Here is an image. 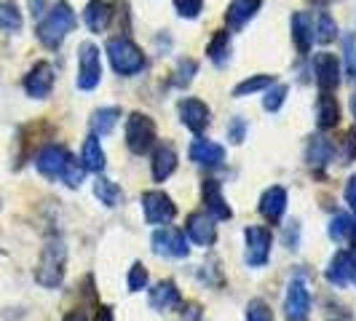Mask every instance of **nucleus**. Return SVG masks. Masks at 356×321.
Returning <instances> with one entry per match:
<instances>
[{"label":"nucleus","instance_id":"nucleus-1","mask_svg":"<svg viewBox=\"0 0 356 321\" xmlns=\"http://www.w3.org/2000/svg\"><path fill=\"white\" fill-rule=\"evenodd\" d=\"M35 166L43 177L62 179V182L70 185V188H81L83 174H86L83 163H78L62 145H46L35 156Z\"/></svg>","mask_w":356,"mask_h":321},{"label":"nucleus","instance_id":"nucleus-2","mask_svg":"<svg viewBox=\"0 0 356 321\" xmlns=\"http://www.w3.org/2000/svg\"><path fill=\"white\" fill-rule=\"evenodd\" d=\"M75 24H78V19L72 14V8L65 0H59L51 11L43 17V22L38 24V40L46 49H59L62 40L75 30Z\"/></svg>","mask_w":356,"mask_h":321},{"label":"nucleus","instance_id":"nucleus-3","mask_svg":"<svg viewBox=\"0 0 356 321\" xmlns=\"http://www.w3.org/2000/svg\"><path fill=\"white\" fill-rule=\"evenodd\" d=\"M107 59L113 65V70L118 75H137V72L145 67V54L143 49L126 35L110 38L105 46Z\"/></svg>","mask_w":356,"mask_h":321},{"label":"nucleus","instance_id":"nucleus-4","mask_svg":"<svg viewBox=\"0 0 356 321\" xmlns=\"http://www.w3.org/2000/svg\"><path fill=\"white\" fill-rule=\"evenodd\" d=\"M65 260H67L65 244H62V241H49V244L43 247L40 263H38V268H35L38 284L49 286V289L62 284V276H65Z\"/></svg>","mask_w":356,"mask_h":321},{"label":"nucleus","instance_id":"nucleus-5","mask_svg":"<svg viewBox=\"0 0 356 321\" xmlns=\"http://www.w3.org/2000/svg\"><path fill=\"white\" fill-rule=\"evenodd\" d=\"M156 142V124L145 113H131L126 118V147L134 156H145Z\"/></svg>","mask_w":356,"mask_h":321},{"label":"nucleus","instance_id":"nucleus-6","mask_svg":"<svg viewBox=\"0 0 356 321\" xmlns=\"http://www.w3.org/2000/svg\"><path fill=\"white\" fill-rule=\"evenodd\" d=\"M102 81V56H99V49L94 43H81L78 46V89L81 91H91L99 86Z\"/></svg>","mask_w":356,"mask_h":321},{"label":"nucleus","instance_id":"nucleus-7","mask_svg":"<svg viewBox=\"0 0 356 321\" xmlns=\"http://www.w3.org/2000/svg\"><path fill=\"white\" fill-rule=\"evenodd\" d=\"M143 212L147 225H169L177 217V206L166 193L147 190V193H143Z\"/></svg>","mask_w":356,"mask_h":321},{"label":"nucleus","instance_id":"nucleus-8","mask_svg":"<svg viewBox=\"0 0 356 321\" xmlns=\"http://www.w3.org/2000/svg\"><path fill=\"white\" fill-rule=\"evenodd\" d=\"M244 238H247V263L252 268H263L270 257V247H273L270 231L263 225H250L244 231Z\"/></svg>","mask_w":356,"mask_h":321},{"label":"nucleus","instance_id":"nucleus-9","mask_svg":"<svg viewBox=\"0 0 356 321\" xmlns=\"http://www.w3.org/2000/svg\"><path fill=\"white\" fill-rule=\"evenodd\" d=\"M314 78L319 94H332L340 86V62L335 59V54L319 51L314 56Z\"/></svg>","mask_w":356,"mask_h":321},{"label":"nucleus","instance_id":"nucleus-10","mask_svg":"<svg viewBox=\"0 0 356 321\" xmlns=\"http://www.w3.org/2000/svg\"><path fill=\"white\" fill-rule=\"evenodd\" d=\"M284 311L289 321H305L308 313H311V292H308V286H305V281L300 276L292 279L289 286H286Z\"/></svg>","mask_w":356,"mask_h":321},{"label":"nucleus","instance_id":"nucleus-11","mask_svg":"<svg viewBox=\"0 0 356 321\" xmlns=\"http://www.w3.org/2000/svg\"><path fill=\"white\" fill-rule=\"evenodd\" d=\"M185 233L188 238L198 244V247H212L217 241V225H214V217L209 212H193L188 214L185 220Z\"/></svg>","mask_w":356,"mask_h":321},{"label":"nucleus","instance_id":"nucleus-12","mask_svg":"<svg viewBox=\"0 0 356 321\" xmlns=\"http://www.w3.org/2000/svg\"><path fill=\"white\" fill-rule=\"evenodd\" d=\"M153 252L163 254V257H188V238L185 233L177 228H163V231L153 233Z\"/></svg>","mask_w":356,"mask_h":321},{"label":"nucleus","instance_id":"nucleus-13","mask_svg":"<svg viewBox=\"0 0 356 321\" xmlns=\"http://www.w3.org/2000/svg\"><path fill=\"white\" fill-rule=\"evenodd\" d=\"M54 89V67L49 62H35V67L24 75V91L33 99H46Z\"/></svg>","mask_w":356,"mask_h":321},{"label":"nucleus","instance_id":"nucleus-14","mask_svg":"<svg viewBox=\"0 0 356 321\" xmlns=\"http://www.w3.org/2000/svg\"><path fill=\"white\" fill-rule=\"evenodd\" d=\"M179 121H182V126L185 129H191L193 134H201L207 126H209V107L204 105L201 99H196V97H188V99H182L179 102Z\"/></svg>","mask_w":356,"mask_h":321},{"label":"nucleus","instance_id":"nucleus-15","mask_svg":"<svg viewBox=\"0 0 356 321\" xmlns=\"http://www.w3.org/2000/svg\"><path fill=\"white\" fill-rule=\"evenodd\" d=\"M191 160L198 163V166L214 169V166H220V163L225 160V147L212 142V140L198 137V140H193V145H191Z\"/></svg>","mask_w":356,"mask_h":321},{"label":"nucleus","instance_id":"nucleus-16","mask_svg":"<svg viewBox=\"0 0 356 321\" xmlns=\"http://www.w3.org/2000/svg\"><path fill=\"white\" fill-rule=\"evenodd\" d=\"M201 196H204V204H207V212L212 214L214 220H231L233 217L231 206L222 198V188H220L217 179H207L201 185Z\"/></svg>","mask_w":356,"mask_h":321},{"label":"nucleus","instance_id":"nucleus-17","mask_svg":"<svg viewBox=\"0 0 356 321\" xmlns=\"http://www.w3.org/2000/svg\"><path fill=\"white\" fill-rule=\"evenodd\" d=\"M175 169H177V150L169 142L159 145L156 153H153V160H150L153 179H156V182H163V179H169L175 174Z\"/></svg>","mask_w":356,"mask_h":321},{"label":"nucleus","instance_id":"nucleus-18","mask_svg":"<svg viewBox=\"0 0 356 321\" xmlns=\"http://www.w3.org/2000/svg\"><path fill=\"white\" fill-rule=\"evenodd\" d=\"M286 212V190L284 188H279V185H273V188H268L263 198H260V214L266 217L270 225H276Z\"/></svg>","mask_w":356,"mask_h":321},{"label":"nucleus","instance_id":"nucleus-19","mask_svg":"<svg viewBox=\"0 0 356 321\" xmlns=\"http://www.w3.org/2000/svg\"><path fill=\"white\" fill-rule=\"evenodd\" d=\"M260 6H263V0H231L225 8V24L231 30H241L250 19H254Z\"/></svg>","mask_w":356,"mask_h":321},{"label":"nucleus","instance_id":"nucleus-20","mask_svg":"<svg viewBox=\"0 0 356 321\" xmlns=\"http://www.w3.org/2000/svg\"><path fill=\"white\" fill-rule=\"evenodd\" d=\"M351 270H354V252H338L330 268H327V281L335 286H346L351 281Z\"/></svg>","mask_w":356,"mask_h":321},{"label":"nucleus","instance_id":"nucleus-21","mask_svg":"<svg viewBox=\"0 0 356 321\" xmlns=\"http://www.w3.org/2000/svg\"><path fill=\"white\" fill-rule=\"evenodd\" d=\"M177 305H182V297H179V289L175 281H159L150 289V308L169 311V308H177Z\"/></svg>","mask_w":356,"mask_h":321},{"label":"nucleus","instance_id":"nucleus-22","mask_svg":"<svg viewBox=\"0 0 356 321\" xmlns=\"http://www.w3.org/2000/svg\"><path fill=\"white\" fill-rule=\"evenodd\" d=\"M340 124V105L332 94H319L316 102V126L321 131H330Z\"/></svg>","mask_w":356,"mask_h":321},{"label":"nucleus","instance_id":"nucleus-23","mask_svg":"<svg viewBox=\"0 0 356 321\" xmlns=\"http://www.w3.org/2000/svg\"><path fill=\"white\" fill-rule=\"evenodd\" d=\"M83 19H86V27L91 33H105L110 19H113V8L105 0H91L86 11H83Z\"/></svg>","mask_w":356,"mask_h":321},{"label":"nucleus","instance_id":"nucleus-24","mask_svg":"<svg viewBox=\"0 0 356 321\" xmlns=\"http://www.w3.org/2000/svg\"><path fill=\"white\" fill-rule=\"evenodd\" d=\"M292 40H295V46H298L300 54L311 51V43H314V19L308 17V14H303V11L292 17Z\"/></svg>","mask_w":356,"mask_h":321},{"label":"nucleus","instance_id":"nucleus-25","mask_svg":"<svg viewBox=\"0 0 356 321\" xmlns=\"http://www.w3.org/2000/svg\"><path fill=\"white\" fill-rule=\"evenodd\" d=\"M81 163H83V169H86V172H97V174L105 169V150H102V145H99V140H97L94 134L83 142V150H81Z\"/></svg>","mask_w":356,"mask_h":321},{"label":"nucleus","instance_id":"nucleus-26","mask_svg":"<svg viewBox=\"0 0 356 321\" xmlns=\"http://www.w3.org/2000/svg\"><path fill=\"white\" fill-rule=\"evenodd\" d=\"M118 118H121V110H118V107H99V110L94 113V118H91V131H94V137H107V134L115 129Z\"/></svg>","mask_w":356,"mask_h":321},{"label":"nucleus","instance_id":"nucleus-27","mask_svg":"<svg viewBox=\"0 0 356 321\" xmlns=\"http://www.w3.org/2000/svg\"><path fill=\"white\" fill-rule=\"evenodd\" d=\"M335 156V147L332 142H327L324 137H314L311 142H308V153H305V158L308 163L314 166V169H321V166H327L330 160Z\"/></svg>","mask_w":356,"mask_h":321},{"label":"nucleus","instance_id":"nucleus-28","mask_svg":"<svg viewBox=\"0 0 356 321\" xmlns=\"http://www.w3.org/2000/svg\"><path fill=\"white\" fill-rule=\"evenodd\" d=\"M207 56L212 59L214 65H220V67L231 59V35H228V30H217L214 33V38L207 46Z\"/></svg>","mask_w":356,"mask_h":321},{"label":"nucleus","instance_id":"nucleus-29","mask_svg":"<svg viewBox=\"0 0 356 321\" xmlns=\"http://www.w3.org/2000/svg\"><path fill=\"white\" fill-rule=\"evenodd\" d=\"M94 196L99 198L105 206H118L124 201V190L115 182H110V179L97 177V182H94Z\"/></svg>","mask_w":356,"mask_h":321},{"label":"nucleus","instance_id":"nucleus-30","mask_svg":"<svg viewBox=\"0 0 356 321\" xmlns=\"http://www.w3.org/2000/svg\"><path fill=\"white\" fill-rule=\"evenodd\" d=\"M335 35H338L335 19L330 17L327 11H319V14H316V22H314V40H316V43H330V40H335Z\"/></svg>","mask_w":356,"mask_h":321},{"label":"nucleus","instance_id":"nucleus-31","mask_svg":"<svg viewBox=\"0 0 356 321\" xmlns=\"http://www.w3.org/2000/svg\"><path fill=\"white\" fill-rule=\"evenodd\" d=\"M0 30H6V33L22 30V11L17 8V3H11V0L0 3Z\"/></svg>","mask_w":356,"mask_h":321},{"label":"nucleus","instance_id":"nucleus-32","mask_svg":"<svg viewBox=\"0 0 356 321\" xmlns=\"http://www.w3.org/2000/svg\"><path fill=\"white\" fill-rule=\"evenodd\" d=\"M270 86H273V75H252L233 89V97H250V94H257L263 89H270Z\"/></svg>","mask_w":356,"mask_h":321},{"label":"nucleus","instance_id":"nucleus-33","mask_svg":"<svg viewBox=\"0 0 356 321\" xmlns=\"http://www.w3.org/2000/svg\"><path fill=\"white\" fill-rule=\"evenodd\" d=\"M286 94H289V89H286L284 83H273V86L268 89L266 99H263V107H266L268 113H276L279 107L284 105Z\"/></svg>","mask_w":356,"mask_h":321},{"label":"nucleus","instance_id":"nucleus-34","mask_svg":"<svg viewBox=\"0 0 356 321\" xmlns=\"http://www.w3.org/2000/svg\"><path fill=\"white\" fill-rule=\"evenodd\" d=\"M247 321H273V311L266 300H250L247 305Z\"/></svg>","mask_w":356,"mask_h":321},{"label":"nucleus","instance_id":"nucleus-35","mask_svg":"<svg viewBox=\"0 0 356 321\" xmlns=\"http://www.w3.org/2000/svg\"><path fill=\"white\" fill-rule=\"evenodd\" d=\"M348 231H351V217L348 214H335L332 222H330V238L343 241L348 236Z\"/></svg>","mask_w":356,"mask_h":321},{"label":"nucleus","instance_id":"nucleus-36","mask_svg":"<svg viewBox=\"0 0 356 321\" xmlns=\"http://www.w3.org/2000/svg\"><path fill=\"white\" fill-rule=\"evenodd\" d=\"M147 286V268L143 263H134L131 270H129V289L131 292H143Z\"/></svg>","mask_w":356,"mask_h":321},{"label":"nucleus","instance_id":"nucleus-37","mask_svg":"<svg viewBox=\"0 0 356 321\" xmlns=\"http://www.w3.org/2000/svg\"><path fill=\"white\" fill-rule=\"evenodd\" d=\"M175 8L182 19H196L204 8V0H175Z\"/></svg>","mask_w":356,"mask_h":321},{"label":"nucleus","instance_id":"nucleus-38","mask_svg":"<svg viewBox=\"0 0 356 321\" xmlns=\"http://www.w3.org/2000/svg\"><path fill=\"white\" fill-rule=\"evenodd\" d=\"M196 70H198V65L193 59H182L177 65V78H175V83H177V86H188V83L193 81Z\"/></svg>","mask_w":356,"mask_h":321},{"label":"nucleus","instance_id":"nucleus-39","mask_svg":"<svg viewBox=\"0 0 356 321\" xmlns=\"http://www.w3.org/2000/svg\"><path fill=\"white\" fill-rule=\"evenodd\" d=\"M244 134H247V124H244V118H233L231 126H228V140L231 142H244Z\"/></svg>","mask_w":356,"mask_h":321},{"label":"nucleus","instance_id":"nucleus-40","mask_svg":"<svg viewBox=\"0 0 356 321\" xmlns=\"http://www.w3.org/2000/svg\"><path fill=\"white\" fill-rule=\"evenodd\" d=\"M343 145H346V150H343V163H351V160L356 158V131H348Z\"/></svg>","mask_w":356,"mask_h":321},{"label":"nucleus","instance_id":"nucleus-41","mask_svg":"<svg viewBox=\"0 0 356 321\" xmlns=\"http://www.w3.org/2000/svg\"><path fill=\"white\" fill-rule=\"evenodd\" d=\"M346 59H348V72H351V78L356 81V46H354V38H346Z\"/></svg>","mask_w":356,"mask_h":321},{"label":"nucleus","instance_id":"nucleus-42","mask_svg":"<svg viewBox=\"0 0 356 321\" xmlns=\"http://www.w3.org/2000/svg\"><path fill=\"white\" fill-rule=\"evenodd\" d=\"M198 319H201V305L198 303L182 305V321H198Z\"/></svg>","mask_w":356,"mask_h":321},{"label":"nucleus","instance_id":"nucleus-43","mask_svg":"<svg viewBox=\"0 0 356 321\" xmlns=\"http://www.w3.org/2000/svg\"><path fill=\"white\" fill-rule=\"evenodd\" d=\"M343 196H346V201H348V206L356 212V174L348 182H346V190H343Z\"/></svg>","mask_w":356,"mask_h":321},{"label":"nucleus","instance_id":"nucleus-44","mask_svg":"<svg viewBox=\"0 0 356 321\" xmlns=\"http://www.w3.org/2000/svg\"><path fill=\"white\" fill-rule=\"evenodd\" d=\"M94 321H113V311H110L107 305H99V308H97V319Z\"/></svg>","mask_w":356,"mask_h":321},{"label":"nucleus","instance_id":"nucleus-45","mask_svg":"<svg viewBox=\"0 0 356 321\" xmlns=\"http://www.w3.org/2000/svg\"><path fill=\"white\" fill-rule=\"evenodd\" d=\"M43 8H46V0H30V14L33 17H40Z\"/></svg>","mask_w":356,"mask_h":321},{"label":"nucleus","instance_id":"nucleus-46","mask_svg":"<svg viewBox=\"0 0 356 321\" xmlns=\"http://www.w3.org/2000/svg\"><path fill=\"white\" fill-rule=\"evenodd\" d=\"M62 321H86V316H83L81 311H72V313H67V316H65Z\"/></svg>","mask_w":356,"mask_h":321},{"label":"nucleus","instance_id":"nucleus-47","mask_svg":"<svg viewBox=\"0 0 356 321\" xmlns=\"http://www.w3.org/2000/svg\"><path fill=\"white\" fill-rule=\"evenodd\" d=\"M348 236H351V241H354V252H356V220H351V231H348Z\"/></svg>","mask_w":356,"mask_h":321},{"label":"nucleus","instance_id":"nucleus-48","mask_svg":"<svg viewBox=\"0 0 356 321\" xmlns=\"http://www.w3.org/2000/svg\"><path fill=\"white\" fill-rule=\"evenodd\" d=\"M351 281L356 284V252H354V270H351Z\"/></svg>","mask_w":356,"mask_h":321}]
</instances>
